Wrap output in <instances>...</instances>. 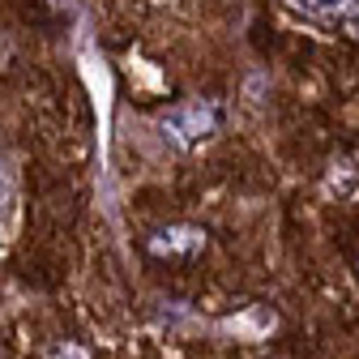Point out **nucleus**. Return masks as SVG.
<instances>
[{
  "mask_svg": "<svg viewBox=\"0 0 359 359\" xmlns=\"http://www.w3.org/2000/svg\"><path fill=\"white\" fill-rule=\"evenodd\" d=\"M158 128H163V137H171L175 146H184V150H189V146L205 142L210 133L218 128V107H214V103H201V99L175 103L171 111H163Z\"/></svg>",
  "mask_w": 359,
  "mask_h": 359,
  "instance_id": "1",
  "label": "nucleus"
},
{
  "mask_svg": "<svg viewBox=\"0 0 359 359\" xmlns=\"http://www.w3.org/2000/svg\"><path fill=\"white\" fill-rule=\"evenodd\" d=\"M287 5L325 26H359V0H287Z\"/></svg>",
  "mask_w": 359,
  "mask_h": 359,
  "instance_id": "2",
  "label": "nucleus"
},
{
  "mask_svg": "<svg viewBox=\"0 0 359 359\" xmlns=\"http://www.w3.org/2000/svg\"><path fill=\"white\" fill-rule=\"evenodd\" d=\"M201 244H205V231H197V227H167L150 240L154 252H197Z\"/></svg>",
  "mask_w": 359,
  "mask_h": 359,
  "instance_id": "3",
  "label": "nucleus"
},
{
  "mask_svg": "<svg viewBox=\"0 0 359 359\" xmlns=\"http://www.w3.org/2000/svg\"><path fill=\"white\" fill-rule=\"evenodd\" d=\"M355 189H359V158L334 163V171H330V193H338V197H351Z\"/></svg>",
  "mask_w": 359,
  "mask_h": 359,
  "instance_id": "4",
  "label": "nucleus"
},
{
  "mask_svg": "<svg viewBox=\"0 0 359 359\" xmlns=\"http://www.w3.org/2000/svg\"><path fill=\"white\" fill-rule=\"evenodd\" d=\"M9 205H13V184H9V175L0 171V214H5Z\"/></svg>",
  "mask_w": 359,
  "mask_h": 359,
  "instance_id": "5",
  "label": "nucleus"
}]
</instances>
